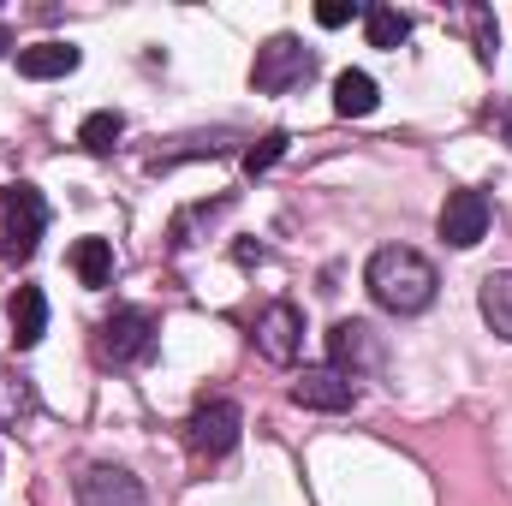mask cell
Here are the masks:
<instances>
[{
	"label": "cell",
	"mask_w": 512,
	"mask_h": 506,
	"mask_svg": "<svg viewBox=\"0 0 512 506\" xmlns=\"http://www.w3.org/2000/svg\"><path fill=\"white\" fill-rule=\"evenodd\" d=\"M6 48H12V30H6V24H0V54H6Z\"/></svg>",
	"instance_id": "cell-22"
},
{
	"label": "cell",
	"mask_w": 512,
	"mask_h": 506,
	"mask_svg": "<svg viewBox=\"0 0 512 506\" xmlns=\"http://www.w3.org/2000/svg\"><path fill=\"white\" fill-rule=\"evenodd\" d=\"M501 126H507V143H512V114H501Z\"/></svg>",
	"instance_id": "cell-23"
},
{
	"label": "cell",
	"mask_w": 512,
	"mask_h": 506,
	"mask_svg": "<svg viewBox=\"0 0 512 506\" xmlns=\"http://www.w3.org/2000/svg\"><path fill=\"white\" fill-rule=\"evenodd\" d=\"M78 60H84V54H78L72 42H30V48H18V72L36 78V84H42V78H66V72H78Z\"/></svg>",
	"instance_id": "cell-12"
},
{
	"label": "cell",
	"mask_w": 512,
	"mask_h": 506,
	"mask_svg": "<svg viewBox=\"0 0 512 506\" xmlns=\"http://www.w3.org/2000/svg\"><path fill=\"white\" fill-rule=\"evenodd\" d=\"M6 316H12V346L18 352L42 346V334H48V298H42V286H18Z\"/></svg>",
	"instance_id": "cell-11"
},
{
	"label": "cell",
	"mask_w": 512,
	"mask_h": 506,
	"mask_svg": "<svg viewBox=\"0 0 512 506\" xmlns=\"http://www.w3.org/2000/svg\"><path fill=\"white\" fill-rule=\"evenodd\" d=\"M78 506H143V483L120 465H90L78 477Z\"/></svg>",
	"instance_id": "cell-9"
},
{
	"label": "cell",
	"mask_w": 512,
	"mask_h": 506,
	"mask_svg": "<svg viewBox=\"0 0 512 506\" xmlns=\"http://www.w3.org/2000/svg\"><path fill=\"white\" fill-rule=\"evenodd\" d=\"M364 286H370V298L393 310V316H423L429 304H435V262L417 251H405V245H382V251L370 256V268H364Z\"/></svg>",
	"instance_id": "cell-1"
},
{
	"label": "cell",
	"mask_w": 512,
	"mask_h": 506,
	"mask_svg": "<svg viewBox=\"0 0 512 506\" xmlns=\"http://www.w3.org/2000/svg\"><path fill=\"white\" fill-rule=\"evenodd\" d=\"M286 143H292L286 131H268V137H256L251 149H245V173H251V179H262V173H268V167L286 155Z\"/></svg>",
	"instance_id": "cell-20"
},
{
	"label": "cell",
	"mask_w": 512,
	"mask_h": 506,
	"mask_svg": "<svg viewBox=\"0 0 512 506\" xmlns=\"http://www.w3.org/2000/svg\"><path fill=\"white\" fill-rule=\"evenodd\" d=\"M120 137H126V114H114V108H96V114L78 126V143H84L90 155H108Z\"/></svg>",
	"instance_id": "cell-18"
},
{
	"label": "cell",
	"mask_w": 512,
	"mask_h": 506,
	"mask_svg": "<svg viewBox=\"0 0 512 506\" xmlns=\"http://www.w3.org/2000/svg\"><path fill=\"white\" fill-rule=\"evenodd\" d=\"M96 352H102L108 364H143V358L155 352V316H149V310H137V304H120V310L102 322Z\"/></svg>",
	"instance_id": "cell-5"
},
{
	"label": "cell",
	"mask_w": 512,
	"mask_h": 506,
	"mask_svg": "<svg viewBox=\"0 0 512 506\" xmlns=\"http://www.w3.org/2000/svg\"><path fill=\"white\" fill-rule=\"evenodd\" d=\"M376 102H382V90H376L370 72H340V78H334V114H340V120H370Z\"/></svg>",
	"instance_id": "cell-13"
},
{
	"label": "cell",
	"mask_w": 512,
	"mask_h": 506,
	"mask_svg": "<svg viewBox=\"0 0 512 506\" xmlns=\"http://www.w3.org/2000/svg\"><path fill=\"white\" fill-rule=\"evenodd\" d=\"M310 72H316V54H310L298 36H268V42L256 48L251 84L262 96H286V90H298Z\"/></svg>",
	"instance_id": "cell-3"
},
{
	"label": "cell",
	"mask_w": 512,
	"mask_h": 506,
	"mask_svg": "<svg viewBox=\"0 0 512 506\" xmlns=\"http://www.w3.org/2000/svg\"><path fill=\"white\" fill-rule=\"evenodd\" d=\"M352 18H358V6H346V0H322V6H316V24H322V30H340V24H352Z\"/></svg>",
	"instance_id": "cell-21"
},
{
	"label": "cell",
	"mask_w": 512,
	"mask_h": 506,
	"mask_svg": "<svg viewBox=\"0 0 512 506\" xmlns=\"http://www.w3.org/2000/svg\"><path fill=\"white\" fill-rule=\"evenodd\" d=\"M42 227H48V203L36 185H0V256L6 262H30L42 245Z\"/></svg>",
	"instance_id": "cell-2"
},
{
	"label": "cell",
	"mask_w": 512,
	"mask_h": 506,
	"mask_svg": "<svg viewBox=\"0 0 512 506\" xmlns=\"http://www.w3.org/2000/svg\"><path fill=\"white\" fill-rule=\"evenodd\" d=\"M256 352L268 358V364H292L298 352H304V310L298 304H268L262 310V322H256Z\"/></svg>",
	"instance_id": "cell-8"
},
{
	"label": "cell",
	"mask_w": 512,
	"mask_h": 506,
	"mask_svg": "<svg viewBox=\"0 0 512 506\" xmlns=\"http://www.w3.org/2000/svg\"><path fill=\"white\" fill-rule=\"evenodd\" d=\"M328 370L346 376V381L376 376V370H382V340H376V328H370V322H334V328H328Z\"/></svg>",
	"instance_id": "cell-6"
},
{
	"label": "cell",
	"mask_w": 512,
	"mask_h": 506,
	"mask_svg": "<svg viewBox=\"0 0 512 506\" xmlns=\"http://www.w3.org/2000/svg\"><path fill=\"white\" fill-rule=\"evenodd\" d=\"M489 215H495V209H489L483 191H453V197L441 203V221H435V227H441V239H447L453 251H471V245L489 239Z\"/></svg>",
	"instance_id": "cell-7"
},
{
	"label": "cell",
	"mask_w": 512,
	"mask_h": 506,
	"mask_svg": "<svg viewBox=\"0 0 512 506\" xmlns=\"http://www.w3.org/2000/svg\"><path fill=\"white\" fill-rule=\"evenodd\" d=\"M292 399L304 411H352L358 405V381L334 376V370H304V376L292 381Z\"/></svg>",
	"instance_id": "cell-10"
},
{
	"label": "cell",
	"mask_w": 512,
	"mask_h": 506,
	"mask_svg": "<svg viewBox=\"0 0 512 506\" xmlns=\"http://www.w3.org/2000/svg\"><path fill=\"white\" fill-rule=\"evenodd\" d=\"M245 435V411L233 399H203L191 417H185V447L197 459H227Z\"/></svg>",
	"instance_id": "cell-4"
},
{
	"label": "cell",
	"mask_w": 512,
	"mask_h": 506,
	"mask_svg": "<svg viewBox=\"0 0 512 506\" xmlns=\"http://www.w3.org/2000/svg\"><path fill=\"white\" fill-rule=\"evenodd\" d=\"M364 36H370V48H399L411 36V18L399 6H364Z\"/></svg>",
	"instance_id": "cell-17"
},
{
	"label": "cell",
	"mask_w": 512,
	"mask_h": 506,
	"mask_svg": "<svg viewBox=\"0 0 512 506\" xmlns=\"http://www.w3.org/2000/svg\"><path fill=\"white\" fill-rule=\"evenodd\" d=\"M477 304H483V322H489V328L512 346V268H501V274H489V280H483Z\"/></svg>",
	"instance_id": "cell-15"
},
{
	"label": "cell",
	"mask_w": 512,
	"mask_h": 506,
	"mask_svg": "<svg viewBox=\"0 0 512 506\" xmlns=\"http://www.w3.org/2000/svg\"><path fill=\"white\" fill-rule=\"evenodd\" d=\"M30 411H36V387L18 370H0V429H18Z\"/></svg>",
	"instance_id": "cell-16"
},
{
	"label": "cell",
	"mask_w": 512,
	"mask_h": 506,
	"mask_svg": "<svg viewBox=\"0 0 512 506\" xmlns=\"http://www.w3.org/2000/svg\"><path fill=\"white\" fill-rule=\"evenodd\" d=\"M465 24H471V42H477V60H483V66H495V48H501V30H495V12H489V6H471V12H465Z\"/></svg>",
	"instance_id": "cell-19"
},
{
	"label": "cell",
	"mask_w": 512,
	"mask_h": 506,
	"mask_svg": "<svg viewBox=\"0 0 512 506\" xmlns=\"http://www.w3.org/2000/svg\"><path fill=\"white\" fill-rule=\"evenodd\" d=\"M72 274H78L90 292H102V286L114 280V245H108V239H96V233H90V239H78V245H72Z\"/></svg>",
	"instance_id": "cell-14"
}]
</instances>
